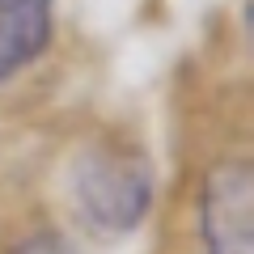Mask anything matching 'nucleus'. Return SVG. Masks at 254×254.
Segmentation results:
<instances>
[{
  "label": "nucleus",
  "instance_id": "1",
  "mask_svg": "<svg viewBox=\"0 0 254 254\" xmlns=\"http://www.w3.org/2000/svg\"><path fill=\"white\" fill-rule=\"evenodd\" d=\"M64 195L85 229H93L98 237H127L144 225L153 208V161L123 140H89L68 157Z\"/></svg>",
  "mask_w": 254,
  "mask_h": 254
},
{
  "label": "nucleus",
  "instance_id": "2",
  "mask_svg": "<svg viewBox=\"0 0 254 254\" xmlns=\"http://www.w3.org/2000/svg\"><path fill=\"white\" fill-rule=\"evenodd\" d=\"M199 250L254 254V178L246 161H220L199 187Z\"/></svg>",
  "mask_w": 254,
  "mask_h": 254
},
{
  "label": "nucleus",
  "instance_id": "3",
  "mask_svg": "<svg viewBox=\"0 0 254 254\" xmlns=\"http://www.w3.org/2000/svg\"><path fill=\"white\" fill-rule=\"evenodd\" d=\"M55 30V0H0V81L38 60Z\"/></svg>",
  "mask_w": 254,
  "mask_h": 254
},
{
  "label": "nucleus",
  "instance_id": "4",
  "mask_svg": "<svg viewBox=\"0 0 254 254\" xmlns=\"http://www.w3.org/2000/svg\"><path fill=\"white\" fill-rule=\"evenodd\" d=\"M4 254H81V250L55 229H38V233H26L21 242H13Z\"/></svg>",
  "mask_w": 254,
  "mask_h": 254
}]
</instances>
